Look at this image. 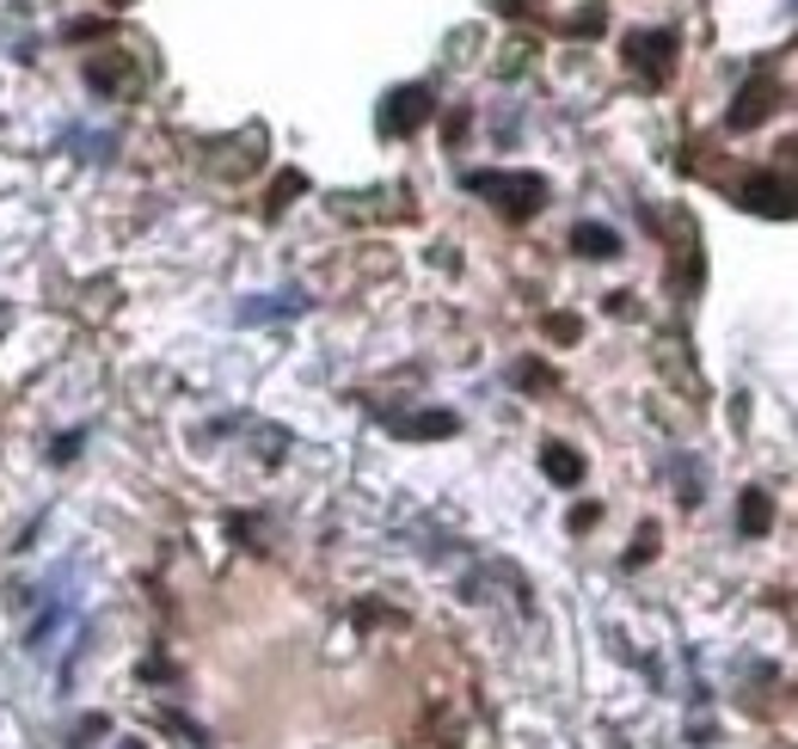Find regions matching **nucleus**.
<instances>
[{"label": "nucleus", "instance_id": "nucleus-10", "mask_svg": "<svg viewBox=\"0 0 798 749\" xmlns=\"http://www.w3.org/2000/svg\"><path fill=\"white\" fill-rule=\"evenodd\" d=\"M105 7H124V0H105Z\"/></svg>", "mask_w": 798, "mask_h": 749}, {"label": "nucleus", "instance_id": "nucleus-5", "mask_svg": "<svg viewBox=\"0 0 798 749\" xmlns=\"http://www.w3.org/2000/svg\"><path fill=\"white\" fill-rule=\"evenodd\" d=\"M86 80H93L99 93H124V87H136V68H129V56H117V62H86Z\"/></svg>", "mask_w": 798, "mask_h": 749}, {"label": "nucleus", "instance_id": "nucleus-7", "mask_svg": "<svg viewBox=\"0 0 798 749\" xmlns=\"http://www.w3.org/2000/svg\"><path fill=\"white\" fill-rule=\"evenodd\" d=\"M547 473H553L559 485H571V480L583 473V461H578V454H565V449H547Z\"/></svg>", "mask_w": 798, "mask_h": 749}, {"label": "nucleus", "instance_id": "nucleus-3", "mask_svg": "<svg viewBox=\"0 0 798 749\" xmlns=\"http://www.w3.org/2000/svg\"><path fill=\"white\" fill-rule=\"evenodd\" d=\"M424 117H430V87H400V93L388 99V111H381V129H388V136H406V129H418Z\"/></svg>", "mask_w": 798, "mask_h": 749}, {"label": "nucleus", "instance_id": "nucleus-9", "mask_svg": "<svg viewBox=\"0 0 798 749\" xmlns=\"http://www.w3.org/2000/svg\"><path fill=\"white\" fill-rule=\"evenodd\" d=\"M743 529H767V504H762V492H750V504H743Z\"/></svg>", "mask_w": 798, "mask_h": 749}, {"label": "nucleus", "instance_id": "nucleus-1", "mask_svg": "<svg viewBox=\"0 0 798 749\" xmlns=\"http://www.w3.org/2000/svg\"><path fill=\"white\" fill-rule=\"evenodd\" d=\"M473 191L498 197L504 216H534V209H541V197H547V185H541V178H498V172H479V178H473Z\"/></svg>", "mask_w": 798, "mask_h": 749}, {"label": "nucleus", "instance_id": "nucleus-2", "mask_svg": "<svg viewBox=\"0 0 798 749\" xmlns=\"http://www.w3.org/2000/svg\"><path fill=\"white\" fill-rule=\"evenodd\" d=\"M626 62L639 68V74L663 80V74H670V62H675V37L670 32H633V37H626Z\"/></svg>", "mask_w": 798, "mask_h": 749}, {"label": "nucleus", "instance_id": "nucleus-6", "mask_svg": "<svg viewBox=\"0 0 798 749\" xmlns=\"http://www.w3.org/2000/svg\"><path fill=\"white\" fill-rule=\"evenodd\" d=\"M762 111H767V87H750V93H743V105L731 111V124H737V129H750Z\"/></svg>", "mask_w": 798, "mask_h": 749}, {"label": "nucleus", "instance_id": "nucleus-4", "mask_svg": "<svg viewBox=\"0 0 798 749\" xmlns=\"http://www.w3.org/2000/svg\"><path fill=\"white\" fill-rule=\"evenodd\" d=\"M743 204L767 209V216H780V209H786V216H798V191L793 185H774V178H755V185L743 191Z\"/></svg>", "mask_w": 798, "mask_h": 749}, {"label": "nucleus", "instance_id": "nucleus-8", "mask_svg": "<svg viewBox=\"0 0 798 749\" xmlns=\"http://www.w3.org/2000/svg\"><path fill=\"white\" fill-rule=\"evenodd\" d=\"M578 252H590V258H609L614 234H609V228H578Z\"/></svg>", "mask_w": 798, "mask_h": 749}]
</instances>
